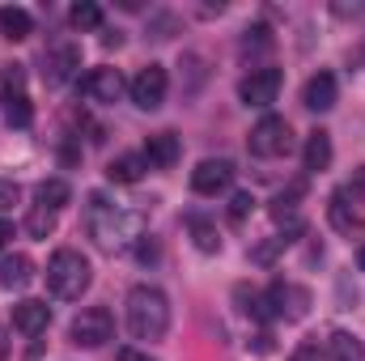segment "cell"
Here are the masks:
<instances>
[{
	"label": "cell",
	"instance_id": "6da1fadb",
	"mask_svg": "<svg viewBox=\"0 0 365 361\" xmlns=\"http://www.w3.org/2000/svg\"><path fill=\"white\" fill-rule=\"evenodd\" d=\"M86 225H90L93 243L102 251H123L132 238H145V221L136 213H123L119 204H110L102 191L90 195V208H86Z\"/></svg>",
	"mask_w": 365,
	"mask_h": 361
},
{
	"label": "cell",
	"instance_id": "7a4b0ae2",
	"mask_svg": "<svg viewBox=\"0 0 365 361\" xmlns=\"http://www.w3.org/2000/svg\"><path fill=\"white\" fill-rule=\"evenodd\" d=\"M170 327V298L158 285H136L128 293V332L136 340H162Z\"/></svg>",
	"mask_w": 365,
	"mask_h": 361
},
{
	"label": "cell",
	"instance_id": "3957f363",
	"mask_svg": "<svg viewBox=\"0 0 365 361\" xmlns=\"http://www.w3.org/2000/svg\"><path fill=\"white\" fill-rule=\"evenodd\" d=\"M93 272H90V260L81 255V251H56L51 260H47V289H51V298H60V302H77L86 289H90Z\"/></svg>",
	"mask_w": 365,
	"mask_h": 361
},
{
	"label": "cell",
	"instance_id": "277c9868",
	"mask_svg": "<svg viewBox=\"0 0 365 361\" xmlns=\"http://www.w3.org/2000/svg\"><path fill=\"white\" fill-rule=\"evenodd\" d=\"M247 145H251V153H255V158H284V153H289V145H293L289 119H280V115H264V119L251 128Z\"/></svg>",
	"mask_w": 365,
	"mask_h": 361
},
{
	"label": "cell",
	"instance_id": "5b68a950",
	"mask_svg": "<svg viewBox=\"0 0 365 361\" xmlns=\"http://www.w3.org/2000/svg\"><path fill=\"white\" fill-rule=\"evenodd\" d=\"M110 332H115V319H110V310H106V306H86V310L73 319V327H68V340H73L77 349H102V345L110 340Z\"/></svg>",
	"mask_w": 365,
	"mask_h": 361
},
{
	"label": "cell",
	"instance_id": "8992f818",
	"mask_svg": "<svg viewBox=\"0 0 365 361\" xmlns=\"http://www.w3.org/2000/svg\"><path fill=\"white\" fill-rule=\"evenodd\" d=\"M77 68H81V47H77V43L56 39V43L43 51V81H47V86H64V81H73Z\"/></svg>",
	"mask_w": 365,
	"mask_h": 361
},
{
	"label": "cell",
	"instance_id": "52a82bcc",
	"mask_svg": "<svg viewBox=\"0 0 365 361\" xmlns=\"http://www.w3.org/2000/svg\"><path fill=\"white\" fill-rule=\"evenodd\" d=\"M166 90H170V77H166L162 64H145V68L132 77V86H128L132 102H136L140 111H158V106L166 102Z\"/></svg>",
	"mask_w": 365,
	"mask_h": 361
},
{
	"label": "cell",
	"instance_id": "ba28073f",
	"mask_svg": "<svg viewBox=\"0 0 365 361\" xmlns=\"http://www.w3.org/2000/svg\"><path fill=\"white\" fill-rule=\"evenodd\" d=\"M276 93H280V68H272V64L251 68V73L242 77V86H238V98H242L247 106H272Z\"/></svg>",
	"mask_w": 365,
	"mask_h": 361
},
{
	"label": "cell",
	"instance_id": "9c48e42d",
	"mask_svg": "<svg viewBox=\"0 0 365 361\" xmlns=\"http://www.w3.org/2000/svg\"><path fill=\"white\" fill-rule=\"evenodd\" d=\"M230 183H234V162H225V158H204V162L191 171L195 195H217V191H225Z\"/></svg>",
	"mask_w": 365,
	"mask_h": 361
},
{
	"label": "cell",
	"instance_id": "30bf717a",
	"mask_svg": "<svg viewBox=\"0 0 365 361\" xmlns=\"http://www.w3.org/2000/svg\"><path fill=\"white\" fill-rule=\"evenodd\" d=\"M264 298H268V306H272L276 319H280V315H284V319H302V315H306V306H310V293H306V289H297V285H284V280H276Z\"/></svg>",
	"mask_w": 365,
	"mask_h": 361
},
{
	"label": "cell",
	"instance_id": "8fae6325",
	"mask_svg": "<svg viewBox=\"0 0 365 361\" xmlns=\"http://www.w3.org/2000/svg\"><path fill=\"white\" fill-rule=\"evenodd\" d=\"M81 93H86L90 102H119V93H123L119 68H90V73L81 77Z\"/></svg>",
	"mask_w": 365,
	"mask_h": 361
},
{
	"label": "cell",
	"instance_id": "7c38bea8",
	"mask_svg": "<svg viewBox=\"0 0 365 361\" xmlns=\"http://www.w3.org/2000/svg\"><path fill=\"white\" fill-rule=\"evenodd\" d=\"M145 166H153V171H170L175 162H179V136L175 132H153L149 141H145Z\"/></svg>",
	"mask_w": 365,
	"mask_h": 361
},
{
	"label": "cell",
	"instance_id": "4fadbf2b",
	"mask_svg": "<svg viewBox=\"0 0 365 361\" xmlns=\"http://www.w3.org/2000/svg\"><path fill=\"white\" fill-rule=\"evenodd\" d=\"M47 323H51V306H47V302L26 298V302H17V306H13V327H17V332L38 336V332H47Z\"/></svg>",
	"mask_w": 365,
	"mask_h": 361
},
{
	"label": "cell",
	"instance_id": "5bb4252c",
	"mask_svg": "<svg viewBox=\"0 0 365 361\" xmlns=\"http://www.w3.org/2000/svg\"><path fill=\"white\" fill-rule=\"evenodd\" d=\"M336 77H331V73H314V77H310V81H306V90H302V102H306V111H319V115H323V111H331V106H336Z\"/></svg>",
	"mask_w": 365,
	"mask_h": 361
},
{
	"label": "cell",
	"instance_id": "9a60e30c",
	"mask_svg": "<svg viewBox=\"0 0 365 361\" xmlns=\"http://www.w3.org/2000/svg\"><path fill=\"white\" fill-rule=\"evenodd\" d=\"M30 280H34V260H30V255L17 251V255H4V260H0V289L13 293V289H26Z\"/></svg>",
	"mask_w": 365,
	"mask_h": 361
},
{
	"label": "cell",
	"instance_id": "2e32d148",
	"mask_svg": "<svg viewBox=\"0 0 365 361\" xmlns=\"http://www.w3.org/2000/svg\"><path fill=\"white\" fill-rule=\"evenodd\" d=\"M327 217H331V225H336L340 234H349V238H353V234H361V225H365L361 213L349 204V195H344V191H336V195L327 200Z\"/></svg>",
	"mask_w": 365,
	"mask_h": 361
},
{
	"label": "cell",
	"instance_id": "e0dca14e",
	"mask_svg": "<svg viewBox=\"0 0 365 361\" xmlns=\"http://www.w3.org/2000/svg\"><path fill=\"white\" fill-rule=\"evenodd\" d=\"M302 166H306L310 175H319V171H327V166H331V136H327L323 128L306 136V149H302Z\"/></svg>",
	"mask_w": 365,
	"mask_h": 361
},
{
	"label": "cell",
	"instance_id": "ac0fdd59",
	"mask_svg": "<svg viewBox=\"0 0 365 361\" xmlns=\"http://www.w3.org/2000/svg\"><path fill=\"white\" fill-rule=\"evenodd\" d=\"M0 34H4L9 43H21V39L34 34V17H30L26 9H17V4H4V9H0Z\"/></svg>",
	"mask_w": 365,
	"mask_h": 361
},
{
	"label": "cell",
	"instance_id": "d6986e66",
	"mask_svg": "<svg viewBox=\"0 0 365 361\" xmlns=\"http://www.w3.org/2000/svg\"><path fill=\"white\" fill-rule=\"evenodd\" d=\"M34 200L43 204V208H51V213H60L68 200H73V187L64 179H43L38 187H34Z\"/></svg>",
	"mask_w": 365,
	"mask_h": 361
},
{
	"label": "cell",
	"instance_id": "ffe728a7",
	"mask_svg": "<svg viewBox=\"0 0 365 361\" xmlns=\"http://www.w3.org/2000/svg\"><path fill=\"white\" fill-rule=\"evenodd\" d=\"M145 171H149V166H145V158H140V153H119V158L106 166V179H110V183H136Z\"/></svg>",
	"mask_w": 365,
	"mask_h": 361
},
{
	"label": "cell",
	"instance_id": "44dd1931",
	"mask_svg": "<svg viewBox=\"0 0 365 361\" xmlns=\"http://www.w3.org/2000/svg\"><path fill=\"white\" fill-rule=\"evenodd\" d=\"M323 349H327V361H361V340L349 332H331Z\"/></svg>",
	"mask_w": 365,
	"mask_h": 361
},
{
	"label": "cell",
	"instance_id": "7402d4cb",
	"mask_svg": "<svg viewBox=\"0 0 365 361\" xmlns=\"http://www.w3.org/2000/svg\"><path fill=\"white\" fill-rule=\"evenodd\" d=\"M234 298H238V310H242V315H251V319H264V323H268V319H276L264 293H255V289L238 285V289H234Z\"/></svg>",
	"mask_w": 365,
	"mask_h": 361
},
{
	"label": "cell",
	"instance_id": "603a6c76",
	"mask_svg": "<svg viewBox=\"0 0 365 361\" xmlns=\"http://www.w3.org/2000/svg\"><path fill=\"white\" fill-rule=\"evenodd\" d=\"M187 225H191V238H195V247H200L204 255L221 251V234H217V225H212L208 217H187Z\"/></svg>",
	"mask_w": 365,
	"mask_h": 361
},
{
	"label": "cell",
	"instance_id": "cb8c5ba5",
	"mask_svg": "<svg viewBox=\"0 0 365 361\" xmlns=\"http://www.w3.org/2000/svg\"><path fill=\"white\" fill-rule=\"evenodd\" d=\"M238 51H242V60H251V56H268V51H272V30H268V26H251V30L242 34Z\"/></svg>",
	"mask_w": 365,
	"mask_h": 361
},
{
	"label": "cell",
	"instance_id": "d4e9b609",
	"mask_svg": "<svg viewBox=\"0 0 365 361\" xmlns=\"http://www.w3.org/2000/svg\"><path fill=\"white\" fill-rule=\"evenodd\" d=\"M26 234H30V238H51V234H56V213L43 208V204H34V208L26 213Z\"/></svg>",
	"mask_w": 365,
	"mask_h": 361
},
{
	"label": "cell",
	"instance_id": "484cf974",
	"mask_svg": "<svg viewBox=\"0 0 365 361\" xmlns=\"http://www.w3.org/2000/svg\"><path fill=\"white\" fill-rule=\"evenodd\" d=\"M0 98H4V102L26 98V68H21V64H4V68H0Z\"/></svg>",
	"mask_w": 365,
	"mask_h": 361
},
{
	"label": "cell",
	"instance_id": "4316f807",
	"mask_svg": "<svg viewBox=\"0 0 365 361\" xmlns=\"http://www.w3.org/2000/svg\"><path fill=\"white\" fill-rule=\"evenodd\" d=\"M68 21H73L77 30H98V26H102V9H98L93 0H81V4H73Z\"/></svg>",
	"mask_w": 365,
	"mask_h": 361
},
{
	"label": "cell",
	"instance_id": "83f0119b",
	"mask_svg": "<svg viewBox=\"0 0 365 361\" xmlns=\"http://www.w3.org/2000/svg\"><path fill=\"white\" fill-rule=\"evenodd\" d=\"M4 119H9L13 128H30V119H34L30 98H13V102H4Z\"/></svg>",
	"mask_w": 365,
	"mask_h": 361
},
{
	"label": "cell",
	"instance_id": "f1b7e54d",
	"mask_svg": "<svg viewBox=\"0 0 365 361\" xmlns=\"http://www.w3.org/2000/svg\"><path fill=\"white\" fill-rule=\"evenodd\" d=\"M284 247H289V238H284V234H276V238L259 243V247L251 251V264H272V260L280 255V251H284Z\"/></svg>",
	"mask_w": 365,
	"mask_h": 361
},
{
	"label": "cell",
	"instance_id": "f546056e",
	"mask_svg": "<svg viewBox=\"0 0 365 361\" xmlns=\"http://www.w3.org/2000/svg\"><path fill=\"white\" fill-rule=\"evenodd\" d=\"M17 200H21V187H17L13 179H0V213H4V208H13Z\"/></svg>",
	"mask_w": 365,
	"mask_h": 361
},
{
	"label": "cell",
	"instance_id": "4dcf8cb0",
	"mask_svg": "<svg viewBox=\"0 0 365 361\" xmlns=\"http://www.w3.org/2000/svg\"><path fill=\"white\" fill-rule=\"evenodd\" d=\"M251 204H255V200H251V191H238V195L230 200V217H234V221H242V217L251 213Z\"/></svg>",
	"mask_w": 365,
	"mask_h": 361
},
{
	"label": "cell",
	"instance_id": "1f68e13d",
	"mask_svg": "<svg viewBox=\"0 0 365 361\" xmlns=\"http://www.w3.org/2000/svg\"><path fill=\"white\" fill-rule=\"evenodd\" d=\"M289 361H323V353H319V340H306V345H297Z\"/></svg>",
	"mask_w": 365,
	"mask_h": 361
},
{
	"label": "cell",
	"instance_id": "d6a6232c",
	"mask_svg": "<svg viewBox=\"0 0 365 361\" xmlns=\"http://www.w3.org/2000/svg\"><path fill=\"white\" fill-rule=\"evenodd\" d=\"M344 195H353L357 204H365V166L361 171H353V179H349V191Z\"/></svg>",
	"mask_w": 365,
	"mask_h": 361
},
{
	"label": "cell",
	"instance_id": "836d02e7",
	"mask_svg": "<svg viewBox=\"0 0 365 361\" xmlns=\"http://www.w3.org/2000/svg\"><path fill=\"white\" fill-rule=\"evenodd\" d=\"M136 255L149 264V260H158V243H149V238H140V247H136Z\"/></svg>",
	"mask_w": 365,
	"mask_h": 361
},
{
	"label": "cell",
	"instance_id": "e575fe53",
	"mask_svg": "<svg viewBox=\"0 0 365 361\" xmlns=\"http://www.w3.org/2000/svg\"><path fill=\"white\" fill-rule=\"evenodd\" d=\"M119 361H158V357H149L145 349H119Z\"/></svg>",
	"mask_w": 365,
	"mask_h": 361
},
{
	"label": "cell",
	"instance_id": "d590c367",
	"mask_svg": "<svg viewBox=\"0 0 365 361\" xmlns=\"http://www.w3.org/2000/svg\"><path fill=\"white\" fill-rule=\"evenodd\" d=\"M9 243H13V225H9V221H4V217H0V251H4V247H9Z\"/></svg>",
	"mask_w": 365,
	"mask_h": 361
},
{
	"label": "cell",
	"instance_id": "8d00e7d4",
	"mask_svg": "<svg viewBox=\"0 0 365 361\" xmlns=\"http://www.w3.org/2000/svg\"><path fill=\"white\" fill-rule=\"evenodd\" d=\"M9 357V336H4V327H0V361Z\"/></svg>",
	"mask_w": 365,
	"mask_h": 361
},
{
	"label": "cell",
	"instance_id": "74e56055",
	"mask_svg": "<svg viewBox=\"0 0 365 361\" xmlns=\"http://www.w3.org/2000/svg\"><path fill=\"white\" fill-rule=\"evenodd\" d=\"M361 268H365V247H361Z\"/></svg>",
	"mask_w": 365,
	"mask_h": 361
}]
</instances>
